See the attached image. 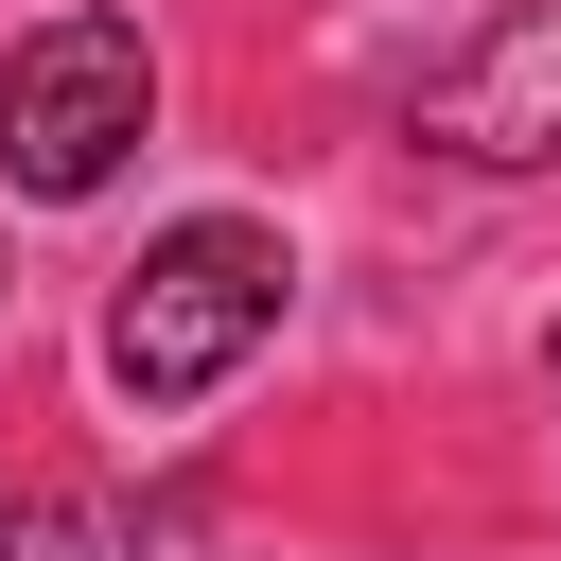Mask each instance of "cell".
Masks as SVG:
<instances>
[{"mask_svg": "<svg viewBox=\"0 0 561 561\" xmlns=\"http://www.w3.org/2000/svg\"><path fill=\"white\" fill-rule=\"evenodd\" d=\"M403 123H421L438 158H473V175H526V158H561V0H508L473 53H438Z\"/></svg>", "mask_w": 561, "mask_h": 561, "instance_id": "3957f363", "label": "cell"}, {"mask_svg": "<svg viewBox=\"0 0 561 561\" xmlns=\"http://www.w3.org/2000/svg\"><path fill=\"white\" fill-rule=\"evenodd\" d=\"M280 228L263 210H193V228H158L140 263H123V298H105V386L123 403H210L263 333H280Z\"/></svg>", "mask_w": 561, "mask_h": 561, "instance_id": "6da1fadb", "label": "cell"}, {"mask_svg": "<svg viewBox=\"0 0 561 561\" xmlns=\"http://www.w3.org/2000/svg\"><path fill=\"white\" fill-rule=\"evenodd\" d=\"M0 561H123V508L105 491H35V508H0Z\"/></svg>", "mask_w": 561, "mask_h": 561, "instance_id": "277c9868", "label": "cell"}, {"mask_svg": "<svg viewBox=\"0 0 561 561\" xmlns=\"http://www.w3.org/2000/svg\"><path fill=\"white\" fill-rule=\"evenodd\" d=\"M140 123H158L140 18H53V35H18V70H0V175H18L35 210L105 193V175L140 158Z\"/></svg>", "mask_w": 561, "mask_h": 561, "instance_id": "7a4b0ae2", "label": "cell"}, {"mask_svg": "<svg viewBox=\"0 0 561 561\" xmlns=\"http://www.w3.org/2000/svg\"><path fill=\"white\" fill-rule=\"evenodd\" d=\"M543 386H561V351H543Z\"/></svg>", "mask_w": 561, "mask_h": 561, "instance_id": "5b68a950", "label": "cell"}, {"mask_svg": "<svg viewBox=\"0 0 561 561\" xmlns=\"http://www.w3.org/2000/svg\"><path fill=\"white\" fill-rule=\"evenodd\" d=\"M0 298H18V263H0Z\"/></svg>", "mask_w": 561, "mask_h": 561, "instance_id": "8992f818", "label": "cell"}]
</instances>
